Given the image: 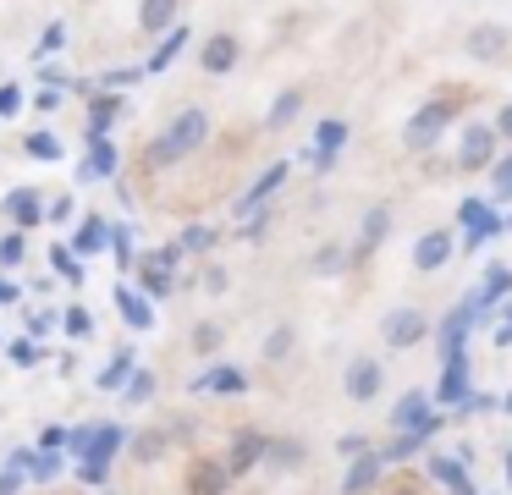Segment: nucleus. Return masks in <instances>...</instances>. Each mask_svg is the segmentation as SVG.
Listing matches in <instances>:
<instances>
[{"mask_svg":"<svg viewBox=\"0 0 512 495\" xmlns=\"http://www.w3.org/2000/svg\"><path fill=\"white\" fill-rule=\"evenodd\" d=\"M452 253H457L452 231H424V237L413 242V270H424V275H430V270H441V264L452 259Z\"/></svg>","mask_w":512,"mask_h":495,"instance_id":"13","label":"nucleus"},{"mask_svg":"<svg viewBox=\"0 0 512 495\" xmlns=\"http://www.w3.org/2000/svg\"><path fill=\"white\" fill-rule=\"evenodd\" d=\"M347 149V121L342 116H325L320 127H314V143L298 154V160H309L314 165V176H331L336 171V154Z\"/></svg>","mask_w":512,"mask_h":495,"instance_id":"2","label":"nucleus"},{"mask_svg":"<svg viewBox=\"0 0 512 495\" xmlns=\"http://www.w3.org/2000/svg\"><path fill=\"white\" fill-rule=\"evenodd\" d=\"M17 110H23V88L6 83V88H0V116H17Z\"/></svg>","mask_w":512,"mask_h":495,"instance_id":"46","label":"nucleus"},{"mask_svg":"<svg viewBox=\"0 0 512 495\" xmlns=\"http://www.w3.org/2000/svg\"><path fill=\"white\" fill-rule=\"evenodd\" d=\"M204 292H226V270H221V264H210V270H204Z\"/></svg>","mask_w":512,"mask_h":495,"instance_id":"52","label":"nucleus"},{"mask_svg":"<svg viewBox=\"0 0 512 495\" xmlns=\"http://www.w3.org/2000/svg\"><path fill=\"white\" fill-rule=\"evenodd\" d=\"M23 149L34 154V160H45V165H50V160H61V143L50 138V132H28V143H23Z\"/></svg>","mask_w":512,"mask_h":495,"instance_id":"37","label":"nucleus"},{"mask_svg":"<svg viewBox=\"0 0 512 495\" xmlns=\"http://www.w3.org/2000/svg\"><path fill=\"white\" fill-rule=\"evenodd\" d=\"M496 138H507V143H512V105H501V110H496Z\"/></svg>","mask_w":512,"mask_h":495,"instance_id":"54","label":"nucleus"},{"mask_svg":"<svg viewBox=\"0 0 512 495\" xmlns=\"http://www.w3.org/2000/svg\"><path fill=\"white\" fill-rule=\"evenodd\" d=\"M138 77H144V66H116V72L100 77V94H122V88H133Z\"/></svg>","mask_w":512,"mask_h":495,"instance_id":"35","label":"nucleus"},{"mask_svg":"<svg viewBox=\"0 0 512 495\" xmlns=\"http://www.w3.org/2000/svg\"><path fill=\"white\" fill-rule=\"evenodd\" d=\"M430 473H435V479H441L452 495H474V484H468V473H463V462H457V457H435Z\"/></svg>","mask_w":512,"mask_h":495,"instance_id":"30","label":"nucleus"},{"mask_svg":"<svg viewBox=\"0 0 512 495\" xmlns=\"http://www.w3.org/2000/svg\"><path fill=\"white\" fill-rule=\"evenodd\" d=\"M182 50H188V28H171L166 39L155 44V55H149V61H144V72H166V66L177 61Z\"/></svg>","mask_w":512,"mask_h":495,"instance_id":"28","label":"nucleus"},{"mask_svg":"<svg viewBox=\"0 0 512 495\" xmlns=\"http://www.w3.org/2000/svg\"><path fill=\"white\" fill-rule=\"evenodd\" d=\"M287 347H292V325H276V330H270V341H265V358L270 363L287 358Z\"/></svg>","mask_w":512,"mask_h":495,"instance_id":"43","label":"nucleus"},{"mask_svg":"<svg viewBox=\"0 0 512 495\" xmlns=\"http://www.w3.org/2000/svg\"><path fill=\"white\" fill-rule=\"evenodd\" d=\"M61 44H67V28H61V22H50V28L39 33V50L50 55V50H61Z\"/></svg>","mask_w":512,"mask_h":495,"instance_id":"47","label":"nucleus"},{"mask_svg":"<svg viewBox=\"0 0 512 495\" xmlns=\"http://www.w3.org/2000/svg\"><path fill=\"white\" fill-rule=\"evenodd\" d=\"M193 347H199L204 358H210V352L221 347V325H199V330H193Z\"/></svg>","mask_w":512,"mask_h":495,"instance_id":"45","label":"nucleus"},{"mask_svg":"<svg viewBox=\"0 0 512 495\" xmlns=\"http://www.w3.org/2000/svg\"><path fill=\"white\" fill-rule=\"evenodd\" d=\"M270 457V440L259 435V429H243V435H232V451H226V473H248V468H259V462Z\"/></svg>","mask_w":512,"mask_h":495,"instance_id":"11","label":"nucleus"},{"mask_svg":"<svg viewBox=\"0 0 512 495\" xmlns=\"http://www.w3.org/2000/svg\"><path fill=\"white\" fill-rule=\"evenodd\" d=\"M23 259H28V237H23V231H12V237L0 242V264H6V270H17Z\"/></svg>","mask_w":512,"mask_h":495,"instance_id":"39","label":"nucleus"},{"mask_svg":"<svg viewBox=\"0 0 512 495\" xmlns=\"http://www.w3.org/2000/svg\"><path fill=\"white\" fill-rule=\"evenodd\" d=\"M501 50H507V28H496V22L468 28V55H474V61H496Z\"/></svg>","mask_w":512,"mask_h":495,"instance_id":"23","label":"nucleus"},{"mask_svg":"<svg viewBox=\"0 0 512 495\" xmlns=\"http://www.w3.org/2000/svg\"><path fill=\"white\" fill-rule=\"evenodd\" d=\"M457 160H463V171H490V165H496V127L474 121V127L463 132V143H457Z\"/></svg>","mask_w":512,"mask_h":495,"instance_id":"7","label":"nucleus"},{"mask_svg":"<svg viewBox=\"0 0 512 495\" xmlns=\"http://www.w3.org/2000/svg\"><path fill=\"white\" fill-rule=\"evenodd\" d=\"M0 303H17V281H6V275H0Z\"/></svg>","mask_w":512,"mask_h":495,"instance_id":"56","label":"nucleus"},{"mask_svg":"<svg viewBox=\"0 0 512 495\" xmlns=\"http://www.w3.org/2000/svg\"><path fill=\"white\" fill-rule=\"evenodd\" d=\"M298 110H303V94L298 88H281L276 105H270V116H265V132H287L292 121H298Z\"/></svg>","mask_w":512,"mask_h":495,"instance_id":"27","label":"nucleus"},{"mask_svg":"<svg viewBox=\"0 0 512 495\" xmlns=\"http://www.w3.org/2000/svg\"><path fill=\"white\" fill-rule=\"evenodd\" d=\"M45 220H56V226H61V220H72V193H67V198H56V204L45 209Z\"/></svg>","mask_w":512,"mask_h":495,"instance_id":"51","label":"nucleus"},{"mask_svg":"<svg viewBox=\"0 0 512 495\" xmlns=\"http://www.w3.org/2000/svg\"><path fill=\"white\" fill-rule=\"evenodd\" d=\"M237 55H243V44L232 39V33H210V39L199 44V72H210V77H226L237 66Z\"/></svg>","mask_w":512,"mask_h":495,"instance_id":"9","label":"nucleus"},{"mask_svg":"<svg viewBox=\"0 0 512 495\" xmlns=\"http://www.w3.org/2000/svg\"><path fill=\"white\" fill-rule=\"evenodd\" d=\"M457 226H463V248L474 253V248H485L496 231H507V220H501L485 198H463V204H457Z\"/></svg>","mask_w":512,"mask_h":495,"instance_id":"3","label":"nucleus"},{"mask_svg":"<svg viewBox=\"0 0 512 495\" xmlns=\"http://www.w3.org/2000/svg\"><path fill=\"white\" fill-rule=\"evenodd\" d=\"M193 391H215V396H243L248 391V374L232 369V363H215V369H204L199 380H193Z\"/></svg>","mask_w":512,"mask_h":495,"instance_id":"16","label":"nucleus"},{"mask_svg":"<svg viewBox=\"0 0 512 495\" xmlns=\"http://www.w3.org/2000/svg\"><path fill=\"white\" fill-rule=\"evenodd\" d=\"M0 204H6V215H12L17 226H39V220H45V198H39L34 187H12Z\"/></svg>","mask_w":512,"mask_h":495,"instance_id":"19","label":"nucleus"},{"mask_svg":"<svg viewBox=\"0 0 512 495\" xmlns=\"http://www.w3.org/2000/svg\"><path fill=\"white\" fill-rule=\"evenodd\" d=\"M496 347H512V303H507V314H501V325H496Z\"/></svg>","mask_w":512,"mask_h":495,"instance_id":"53","label":"nucleus"},{"mask_svg":"<svg viewBox=\"0 0 512 495\" xmlns=\"http://www.w3.org/2000/svg\"><path fill=\"white\" fill-rule=\"evenodd\" d=\"M342 264H347V253L336 248V242H325V248L309 259V270H314V275H331V270H342Z\"/></svg>","mask_w":512,"mask_h":495,"instance_id":"38","label":"nucleus"},{"mask_svg":"<svg viewBox=\"0 0 512 495\" xmlns=\"http://www.w3.org/2000/svg\"><path fill=\"white\" fill-rule=\"evenodd\" d=\"M67 248L78 253V259H89V253H111V226L89 215V220H83V226H78V237L67 242Z\"/></svg>","mask_w":512,"mask_h":495,"instance_id":"24","label":"nucleus"},{"mask_svg":"<svg viewBox=\"0 0 512 495\" xmlns=\"http://www.w3.org/2000/svg\"><path fill=\"white\" fill-rule=\"evenodd\" d=\"M507 479H512V451H507Z\"/></svg>","mask_w":512,"mask_h":495,"instance_id":"57","label":"nucleus"},{"mask_svg":"<svg viewBox=\"0 0 512 495\" xmlns=\"http://www.w3.org/2000/svg\"><path fill=\"white\" fill-rule=\"evenodd\" d=\"M287 171H292V165H287V160H276V165H265V171H259V176H254V182H248V193H243V198H237V215H243V220H248V215H259V209H265V198H270V193H276V187H281V182H287Z\"/></svg>","mask_w":512,"mask_h":495,"instance_id":"8","label":"nucleus"},{"mask_svg":"<svg viewBox=\"0 0 512 495\" xmlns=\"http://www.w3.org/2000/svg\"><path fill=\"white\" fill-rule=\"evenodd\" d=\"M386 231H391V209L386 204H375V209H369V215H364V231H358V259H364V253H375L380 248V242H386Z\"/></svg>","mask_w":512,"mask_h":495,"instance_id":"25","label":"nucleus"},{"mask_svg":"<svg viewBox=\"0 0 512 495\" xmlns=\"http://www.w3.org/2000/svg\"><path fill=\"white\" fill-rule=\"evenodd\" d=\"M56 473H61V457H50V451L34 457V479H56Z\"/></svg>","mask_w":512,"mask_h":495,"instance_id":"50","label":"nucleus"},{"mask_svg":"<svg viewBox=\"0 0 512 495\" xmlns=\"http://www.w3.org/2000/svg\"><path fill=\"white\" fill-rule=\"evenodd\" d=\"M61 330H67V336H94V314H89V308H83V303H72L67 308V314H61Z\"/></svg>","mask_w":512,"mask_h":495,"instance_id":"34","label":"nucleus"},{"mask_svg":"<svg viewBox=\"0 0 512 495\" xmlns=\"http://www.w3.org/2000/svg\"><path fill=\"white\" fill-rule=\"evenodd\" d=\"M138 28L144 33H171L177 28V0H144V6H138Z\"/></svg>","mask_w":512,"mask_h":495,"instance_id":"26","label":"nucleus"},{"mask_svg":"<svg viewBox=\"0 0 512 495\" xmlns=\"http://www.w3.org/2000/svg\"><path fill=\"white\" fill-rule=\"evenodd\" d=\"M133 374H138V369H133V352L122 347V352H116V358L100 369V380H94V385H100V391H127V380H133Z\"/></svg>","mask_w":512,"mask_h":495,"instance_id":"29","label":"nucleus"},{"mask_svg":"<svg viewBox=\"0 0 512 495\" xmlns=\"http://www.w3.org/2000/svg\"><path fill=\"white\" fill-rule=\"evenodd\" d=\"M50 325H56V314H34V319H28V330H34V336H45Z\"/></svg>","mask_w":512,"mask_h":495,"instance_id":"55","label":"nucleus"},{"mask_svg":"<svg viewBox=\"0 0 512 495\" xmlns=\"http://www.w3.org/2000/svg\"><path fill=\"white\" fill-rule=\"evenodd\" d=\"M435 396H441V402H468V352H452V358H446V374H441V385H435Z\"/></svg>","mask_w":512,"mask_h":495,"instance_id":"22","label":"nucleus"},{"mask_svg":"<svg viewBox=\"0 0 512 495\" xmlns=\"http://www.w3.org/2000/svg\"><path fill=\"white\" fill-rule=\"evenodd\" d=\"M380 451V462H402V457H413V451H419V435H397V440H386V446H375Z\"/></svg>","mask_w":512,"mask_h":495,"instance_id":"36","label":"nucleus"},{"mask_svg":"<svg viewBox=\"0 0 512 495\" xmlns=\"http://www.w3.org/2000/svg\"><path fill=\"white\" fill-rule=\"evenodd\" d=\"M270 468H303V462H309V446H303V440H270Z\"/></svg>","mask_w":512,"mask_h":495,"instance_id":"31","label":"nucleus"},{"mask_svg":"<svg viewBox=\"0 0 512 495\" xmlns=\"http://www.w3.org/2000/svg\"><path fill=\"white\" fill-rule=\"evenodd\" d=\"M171 286H177V270H166L155 253H144V259H138V292H144V297H166Z\"/></svg>","mask_w":512,"mask_h":495,"instance_id":"20","label":"nucleus"},{"mask_svg":"<svg viewBox=\"0 0 512 495\" xmlns=\"http://www.w3.org/2000/svg\"><path fill=\"white\" fill-rule=\"evenodd\" d=\"M83 484H105V473H111V462H78Z\"/></svg>","mask_w":512,"mask_h":495,"instance_id":"49","label":"nucleus"},{"mask_svg":"<svg viewBox=\"0 0 512 495\" xmlns=\"http://www.w3.org/2000/svg\"><path fill=\"white\" fill-rule=\"evenodd\" d=\"M116 116H127L122 94H94V99H89V138H111Z\"/></svg>","mask_w":512,"mask_h":495,"instance_id":"17","label":"nucleus"},{"mask_svg":"<svg viewBox=\"0 0 512 495\" xmlns=\"http://www.w3.org/2000/svg\"><path fill=\"white\" fill-rule=\"evenodd\" d=\"M204 138H210V116H204L199 105L193 110H182L177 121H171L166 132H160L155 143H149V171H166V165H177L182 154H193V149H204Z\"/></svg>","mask_w":512,"mask_h":495,"instance_id":"1","label":"nucleus"},{"mask_svg":"<svg viewBox=\"0 0 512 495\" xmlns=\"http://www.w3.org/2000/svg\"><path fill=\"white\" fill-rule=\"evenodd\" d=\"M507 407H512V396H507Z\"/></svg>","mask_w":512,"mask_h":495,"instance_id":"58","label":"nucleus"},{"mask_svg":"<svg viewBox=\"0 0 512 495\" xmlns=\"http://www.w3.org/2000/svg\"><path fill=\"white\" fill-rule=\"evenodd\" d=\"M111 253H116V264H122V270H138V253H133V231H127V226H111Z\"/></svg>","mask_w":512,"mask_h":495,"instance_id":"33","label":"nucleus"},{"mask_svg":"<svg viewBox=\"0 0 512 495\" xmlns=\"http://www.w3.org/2000/svg\"><path fill=\"white\" fill-rule=\"evenodd\" d=\"M12 358L23 363V369H34V363L45 358V352H39V341H17V347H12Z\"/></svg>","mask_w":512,"mask_h":495,"instance_id":"48","label":"nucleus"},{"mask_svg":"<svg viewBox=\"0 0 512 495\" xmlns=\"http://www.w3.org/2000/svg\"><path fill=\"white\" fill-rule=\"evenodd\" d=\"M116 143L111 138H89V160H83V182H116Z\"/></svg>","mask_w":512,"mask_h":495,"instance_id":"15","label":"nucleus"},{"mask_svg":"<svg viewBox=\"0 0 512 495\" xmlns=\"http://www.w3.org/2000/svg\"><path fill=\"white\" fill-rule=\"evenodd\" d=\"M490 187H496V198H512V154H501L490 165Z\"/></svg>","mask_w":512,"mask_h":495,"instance_id":"42","label":"nucleus"},{"mask_svg":"<svg viewBox=\"0 0 512 495\" xmlns=\"http://www.w3.org/2000/svg\"><path fill=\"white\" fill-rule=\"evenodd\" d=\"M347 396L353 402H375L380 396V385H386V369H380V358H353L347 363Z\"/></svg>","mask_w":512,"mask_h":495,"instance_id":"10","label":"nucleus"},{"mask_svg":"<svg viewBox=\"0 0 512 495\" xmlns=\"http://www.w3.org/2000/svg\"><path fill=\"white\" fill-rule=\"evenodd\" d=\"M391 429H397V435H419L424 440V435L441 429V413L430 407V396H424V391H408L397 407H391Z\"/></svg>","mask_w":512,"mask_h":495,"instance_id":"4","label":"nucleus"},{"mask_svg":"<svg viewBox=\"0 0 512 495\" xmlns=\"http://www.w3.org/2000/svg\"><path fill=\"white\" fill-rule=\"evenodd\" d=\"M479 325V308H474V297H468V303H457L452 314L441 319V352L446 358H452V352H463V341H468V330Z\"/></svg>","mask_w":512,"mask_h":495,"instance_id":"12","label":"nucleus"},{"mask_svg":"<svg viewBox=\"0 0 512 495\" xmlns=\"http://www.w3.org/2000/svg\"><path fill=\"white\" fill-rule=\"evenodd\" d=\"M232 473H226V457H199L188 473V495H226Z\"/></svg>","mask_w":512,"mask_h":495,"instance_id":"14","label":"nucleus"},{"mask_svg":"<svg viewBox=\"0 0 512 495\" xmlns=\"http://www.w3.org/2000/svg\"><path fill=\"white\" fill-rule=\"evenodd\" d=\"M380 473H386V462H380V451H364V457L347 468V479H342V495H364V490H375L380 484Z\"/></svg>","mask_w":512,"mask_h":495,"instance_id":"18","label":"nucleus"},{"mask_svg":"<svg viewBox=\"0 0 512 495\" xmlns=\"http://www.w3.org/2000/svg\"><path fill=\"white\" fill-rule=\"evenodd\" d=\"M177 242H182V253H204V248H215V226H188Z\"/></svg>","mask_w":512,"mask_h":495,"instance_id":"40","label":"nucleus"},{"mask_svg":"<svg viewBox=\"0 0 512 495\" xmlns=\"http://www.w3.org/2000/svg\"><path fill=\"white\" fill-rule=\"evenodd\" d=\"M149 391H155V374L138 369L133 380H127V402H149Z\"/></svg>","mask_w":512,"mask_h":495,"instance_id":"44","label":"nucleus"},{"mask_svg":"<svg viewBox=\"0 0 512 495\" xmlns=\"http://www.w3.org/2000/svg\"><path fill=\"white\" fill-rule=\"evenodd\" d=\"M380 336H386V347L408 352L430 336V319H424V308H391V314L380 319Z\"/></svg>","mask_w":512,"mask_h":495,"instance_id":"5","label":"nucleus"},{"mask_svg":"<svg viewBox=\"0 0 512 495\" xmlns=\"http://www.w3.org/2000/svg\"><path fill=\"white\" fill-rule=\"evenodd\" d=\"M160 451H166V435H160V429H149V435L133 440V457H138V462H155Z\"/></svg>","mask_w":512,"mask_h":495,"instance_id":"41","label":"nucleus"},{"mask_svg":"<svg viewBox=\"0 0 512 495\" xmlns=\"http://www.w3.org/2000/svg\"><path fill=\"white\" fill-rule=\"evenodd\" d=\"M446 121H452V105H446V99H430V105H419V110L408 116V127H402L408 149H430V143L446 132Z\"/></svg>","mask_w":512,"mask_h":495,"instance_id":"6","label":"nucleus"},{"mask_svg":"<svg viewBox=\"0 0 512 495\" xmlns=\"http://www.w3.org/2000/svg\"><path fill=\"white\" fill-rule=\"evenodd\" d=\"M50 270L61 275V281H72V286H83V259L78 253L67 248V242H61V248H50Z\"/></svg>","mask_w":512,"mask_h":495,"instance_id":"32","label":"nucleus"},{"mask_svg":"<svg viewBox=\"0 0 512 495\" xmlns=\"http://www.w3.org/2000/svg\"><path fill=\"white\" fill-rule=\"evenodd\" d=\"M111 297H116V308H122V319H127L133 330H149V325H155V308H149V297L138 292V286H116Z\"/></svg>","mask_w":512,"mask_h":495,"instance_id":"21","label":"nucleus"}]
</instances>
